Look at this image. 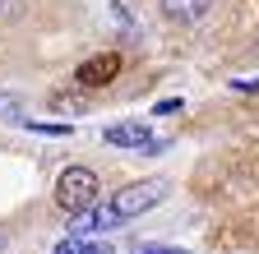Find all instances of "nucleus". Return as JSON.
<instances>
[{
  "label": "nucleus",
  "instance_id": "13",
  "mask_svg": "<svg viewBox=\"0 0 259 254\" xmlns=\"http://www.w3.org/2000/svg\"><path fill=\"white\" fill-rule=\"evenodd\" d=\"M139 254H185V249H176V245H157V249H139Z\"/></svg>",
  "mask_w": 259,
  "mask_h": 254
},
{
  "label": "nucleus",
  "instance_id": "14",
  "mask_svg": "<svg viewBox=\"0 0 259 254\" xmlns=\"http://www.w3.org/2000/svg\"><path fill=\"white\" fill-rule=\"evenodd\" d=\"M83 254H111V245H83Z\"/></svg>",
  "mask_w": 259,
  "mask_h": 254
},
{
  "label": "nucleus",
  "instance_id": "4",
  "mask_svg": "<svg viewBox=\"0 0 259 254\" xmlns=\"http://www.w3.org/2000/svg\"><path fill=\"white\" fill-rule=\"evenodd\" d=\"M120 213H116V204H97V208H88V213H79L74 222H70V231H74V240H83V236H97V231H111V227H120Z\"/></svg>",
  "mask_w": 259,
  "mask_h": 254
},
{
  "label": "nucleus",
  "instance_id": "6",
  "mask_svg": "<svg viewBox=\"0 0 259 254\" xmlns=\"http://www.w3.org/2000/svg\"><path fill=\"white\" fill-rule=\"evenodd\" d=\"M208 5L213 0H157L162 19H171V23H199L208 14Z\"/></svg>",
  "mask_w": 259,
  "mask_h": 254
},
{
  "label": "nucleus",
  "instance_id": "7",
  "mask_svg": "<svg viewBox=\"0 0 259 254\" xmlns=\"http://www.w3.org/2000/svg\"><path fill=\"white\" fill-rule=\"evenodd\" d=\"M47 107H51L56 116H83V111H88L83 88H79V92H51V97H47Z\"/></svg>",
  "mask_w": 259,
  "mask_h": 254
},
{
  "label": "nucleus",
  "instance_id": "3",
  "mask_svg": "<svg viewBox=\"0 0 259 254\" xmlns=\"http://www.w3.org/2000/svg\"><path fill=\"white\" fill-rule=\"evenodd\" d=\"M111 79H120V56L116 51H97V56H88L83 65L74 70L79 88H107Z\"/></svg>",
  "mask_w": 259,
  "mask_h": 254
},
{
  "label": "nucleus",
  "instance_id": "1",
  "mask_svg": "<svg viewBox=\"0 0 259 254\" xmlns=\"http://www.w3.org/2000/svg\"><path fill=\"white\" fill-rule=\"evenodd\" d=\"M97 204H102V176H97L93 167H65L56 176V208L79 217V213H88Z\"/></svg>",
  "mask_w": 259,
  "mask_h": 254
},
{
  "label": "nucleus",
  "instance_id": "11",
  "mask_svg": "<svg viewBox=\"0 0 259 254\" xmlns=\"http://www.w3.org/2000/svg\"><path fill=\"white\" fill-rule=\"evenodd\" d=\"M236 92H259V79H232Z\"/></svg>",
  "mask_w": 259,
  "mask_h": 254
},
{
  "label": "nucleus",
  "instance_id": "8",
  "mask_svg": "<svg viewBox=\"0 0 259 254\" xmlns=\"http://www.w3.org/2000/svg\"><path fill=\"white\" fill-rule=\"evenodd\" d=\"M0 120H14V125L28 120V116H23V102L14 97V92H0Z\"/></svg>",
  "mask_w": 259,
  "mask_h": 254
},
{
  "label": "nucleus",
  "instance_id": "9",
  "mask_svg": "<svg viewBox=\"0 0 259 254\" xmlns=\"http://www.w3.org/2000/svg\"><path fill=\"white\" fill-rule=\"evenodd\" d=\"M28 130H37V134H70V125H42V120H23Z\"/></svg>",
  "mask_w": 259,
  "mask_h": 254
},
{
  "label": "nucleus",
  "instance_id": "5",
  "mask_svg": "<svg viewBox=\"0 0 259 254\" xmlns=\"http://www.w3.org/2000/svg\"><path fill=\"white\" fill-rule=\"evenodd\" d=\"M102 139H107L111 148H139V153H157V148H162V143L153 139L148 125H107Z\"/></svg>",
  "mask_w": 259,
  "mask_h": 254
},
{
  "label": "nucleus",
  "instance_id": "10",
  "mask_svg": "<svg viewBox=\"0 0 259 254\" xmlns=\"http://www.w3.org/2000/svg\"><path fill=\"white\" fill-rule=\"evenodd\" d=\"M171 111H181V97H167V102L153 107V116H171Z\"/></svg>",
  "mask_w": 259,
  "mask_h": 254
},
{
  "label": "nucleus",
  "instance_id": "12",
  "mask_svg": "<svg viewBox=\"0 0 259 254\" xmlns=\"http://www.w3.org/2000/svg\"><path fill=\"white\" fill-rule=\"evenodd\" d=\"M56 254H83V245H79V240H60Z\"/></svg>",
  "mask_w": 259,
  "mask_h": 254
},
{
  "label": "nucleus",
  "instance_id": "2",
  "mask_svg": "<svg viewBox=\"0 0 259 254\" xmlns=\"http://www.w3.org/2000/svg\"><path fill=\"white\" fill-rule=\"evenodd\" d=\"M167 189H171L167 180H135L130 189H120L111 204H116L120 217H139V213H148V208H157L162 199H167Z\"/></svg>",
  "mask_w": 259,
  "mask_h": 254
}]
</instances>
